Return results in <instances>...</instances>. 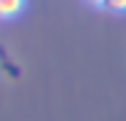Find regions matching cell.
<instances>
[{
    "instance_id": "6da1fadb",
    "label": "cell",
    "mask_w": 126,
    "mask_h": 121,
    "mask_svg": "<svg viewBox=\"0 0 126 121\" xmlns=\"http://www.w3.org/2000/svg\"><path fill=\"white\" fill-rule=\"evenodd\" d=\"M24 8V0H0V19H11Z\"/></svg>"
},
{
    "instance_id": "7a4b0ae2",
    "label": "cell",
    "mask_w": 126,
    "mask_h": 121,
    "mask_svg": "<svg viewBox=\"0 0 126 121\" xmlns=\"http://www.w3.org/2000/svg\"><path fill=\"white\" fill-rule=\"evenodd\" d=\"M102 5L110 8V11H126V0H105Z\"/></svg>"
},
{
    "instance_id": "3957f363",
    "label": "cell",
    "mask_w": 126,
    "mask_h": 121,
    "mask_svg": "<svg viewBox=\"0 0 126 121\" xmlns=\"http://www.w3.org/2000/svg\"><path fill=\"white\" fill-rule=\"evenodd\" d=\"M91 3H97V5H102V3H105V0H91Z\"/></svg>"
}]
</instances>
